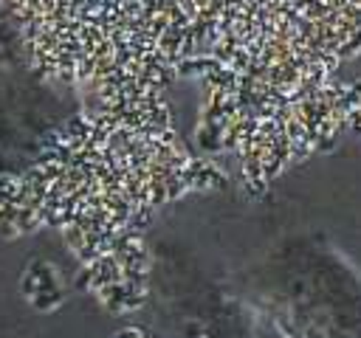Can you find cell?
I'll return each instance as SVG.
<instances>
[{
  "instance_id": "obj_1",
  "label": "cell",
  "mask_w": 361,
  "mask_h": 338,
  "mask_svg": "<svg viewBox=\"0 0 361 338\" xmlns=\"http://www.w3.org/2000/svg\"><path fill=\"white\" fill-rule=\"evenodd\" d=\"M226 177L178 135L164 101H82L39 158L0 183V237L56 231L85 290L130 315L149 296L152 220Z\"/></svg>"
},
{
  "instance_id": "obj_2",
  "label": "cell",
  "mask_w": 361,
  "mask_h": 338,
  "mask_svg": "<svg viewBox=\"0 0 361 338\" xmlns=\"http://www.w3.org/2000/svg\"><path fill=\"white\" fill-rule=\"evenodd\" d=\"M234 293L285 338H361V273L319 234L274 242L240 273Z\"/></svg>"
},
{
  "instance_id": "obj_3",
  "label": "cell",
  "mask_w": 361,
  "mask_h": 338,
  "mask_svg": "<svg viewBox=\"0 0 361 338\" xmlns=\"http://www.w3.org/2000/svg\"><path fill=\"white\" fill-rule=\"evenodd\" d=\"M79 104L34 70H0V183L25 172Z\"/></svg>"
},
{
  "instance_id": "obj_4",
  "label": "cell",
  "mask_w": 361,
  "mask_h": 338,
  "mask_svg": "<svg viewBox=\"0 0 361 338\" xmlns=\"http://www.w3.org/2000/svg\"><path fill=\"white\" fill-rule=\"evenodd\" d=\"M251 338H285V335H282V332H276L274 327H268L265 321L254 318V332H251Z\"/></svg>"
},
{
  "instance_id": "obj_5",
  "label": "cell",
  "mask_w": 361,
  "mask_h": 338,
  "mask_svg": "<svg viewBox=\"0 0 361 338\" xmlns=\"http://www.w3.org/2000/svg\"><path fill=\"white\" fill-rule=\"evenodd\" d=\"M116 338H164V335H155L152 330H144V327H127Z\"/></svg>"
}]
</instances>
